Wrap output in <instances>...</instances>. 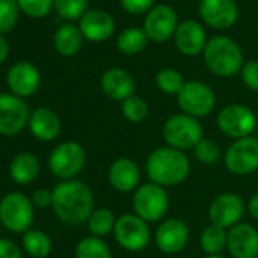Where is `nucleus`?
Wrapping results in <instances>:
<instances>
[{"instance_id": "nucleus-1", "label": "nucleus", "mask_w": 258, "mask_h": 258, "mask_svg": "<svg viewBox=\"0 0 258 258\" xmlns=\"http://www.w3.org/2000/svg\"><path fill=\"white\" fill-rule=\"evenodd\" d=\"M52 193V208L62 223L79 226L88 222L94 211V195L85 182L76 179L61 181Z\"/></svg>"}, {"instance_id": "nucleus-2", "label": "nucleus", "mask_w": 258, "mask_h": 258, "mask_svg": "<svg viewBox=\"0 0 258 258\" xmlns=\"http://www.w3.org/2000/svg\"><path fill=\"white\" fill-rule=\"evenodd\" d=\"M146 173L149 182L167 187H176L182 184L191 170L190 160L182 151L163 146L152 151L146 160Z\"/></svg>"}, {"instance_id": "nucleus-3", "label": "nucleus", "mask_w": 258, "mask_h": 258, "mask_svg": "<svg viewBox=\"0 0 258 258\" xmlns=\"http://www.w3.org/2000/svg\"><path fill=\"white\" fill-rule=\"evenodd\" d=\"M207 67L217 76L229 78L241 72L243 53L238 44L228 37L211 38L204 50Z\"/></svg>"}, {"instance_id": "nucleus-4", "label": "nucleus", "mask_w": 258, "mask_h": 258, "mask_svg": "<svg viewBox=\"0 0 258 258\" xmlns=\"http://www.w3.org/2000/svg\"><path fill=\"white\" fill-rule=\"evenodd\" d=\"M163 139L169 148L182 152L190 151L204 139V127L199 123V118L179 112L164 121Z\"/></svg>"}, {"instance_id": "nucleus-5", "label": "nucleus", "mask_w": 258, "mask_h": 258, "mask_svg": "<svg viewBox=\"0 0 258 258\" xmlns=\"http://www.w3.org/2000/svg\"><path fill=\"white\" fill-rule=\"evenodd\" d=\"M170 198L164 187L154 182L142 184L133 195V210L134 214L148 223H155L169 211Z\"/></svg>"}, {"instance_id": "nucleus-6", "label": "nucleus", "mask_w": 258, "mask_h": 258, "mask_svg": "<svg viewBox=\"0 0 258 258\" xmlns=\"http://www.w3.org/2000/svg\"><path fill=\"white\" fill-rule=\"evenodd\" d=\"M216 123L225 137L240 140L252 136L256 127V115L246 105L231 103L219 111Z\"/></svg>"}, {"instance_id": "nucleus-7", "label": "nucleus", "mask_w": 258, "mask_h": 258, "mask_svg": "<svg viewBox=\"0 0 258 258\" xmlns=\"http://www.w3.org/2000/svg\"><path fill=\"white\" fill-rule=\"evenodd\" d=\"M34 222L32 201L23 193L13 191L0 201V223L13 232L29 231Z\"/></svg>"}, {"instance_id": "nucleus-8", "label": "nucleus", "mask_w": 258, "mask_h": 258, "mask_svg": "<svg viewBox=\"0 0 258 258\" xmlns=\"http://www.w3.org/2000/svg\"><path fill=\"white\" fill-rule=\"evenodd\" d=\"M114 238L120 247L127 252H140L151 241V229L148 222L136 214H121L114 226Z\"/></svg>"}, {"instance_id": "nucleus-9", "label": "nucleus", "mask_w": 258, "mask_h": 258, "mask_svg": "<svg viewBox=\"0 0 258 258\" xmlns=\"http://www.w3.org/2000/svg\"><path fill=\"white\" fill-rule=\"evenodd\" d=\"M181 111L195 118L207 117L216 106V94L210 85L201 81H188L176 96Z\"/></svg>"}, {"instance_id": "nucleus-10", "label": "nucleus", "mask_w": 258, "mask_h": 258, "mask_svg": "<svg viewBox=\"0 0 258 258\" xmlns=\"http://www.w3.org/2000/svg\"><path fill=\"white\" fill-rule=\"evenodd\" d=\"M85 161L87 154L79 143L64 142L52 151L49 157V169L56 178L70 181L82 172Z\"/></svg>"}, {"instance_id": "nucleus-11", "label": "nucleus", "mask_w": 258, "mask_h": 258, "mask_svg": "<svg viewBox=\"0 0 258 258\" xmlns=\"http://www.w3.org/2000/svg\"><path fill=\"white\" fill-rule=\"evenodd\" d=\"M225 167L237 176L252 175L258 170V139L250 136L234 140L225 152Z\"/></svg>"}, {"instance_id": "nucleus-12", "label": "nucleus", "mask_w": 258, "mask_h": 258, "mask_svg": "<svg viewBox=\"0 0 258 258\" xmlns=\"http://www.w3.org/2000/svg\"><path fill=\"white\" fill-rule=\"evenodd\" d=\"M29 108L16 94H0V134L16 136L29 123Z\"/></svg>"}, {"instance_id": "nucleus-13", "label": "nucleus", "mask_w": 258, "mask_h": 258, "mask_svg": "<svg viewBox=\"0 0 258 258\" xmlns=\"http://www.w3.org/2000/svg\"><path fill=\"white\" fill-rule=\"evenodd\" d=\"M244 214V202L235 193H222L213 199L208 208V217L213 225L231 229L238 225Z\"/></svg>"}, {"instance_id": "nucleus-14", "label": "nucleus", "mask_w": 258, "mask_h": 258, "mask_svg": "<svg viewBox=\"0 0 258 258\" xmlns=\"http://www.w3.org/2000/svg\"><path fill=\"white\" fill-rule=\"evenodd\" d=\"M190 240V229L188 225L178 219L170 217L160 223L155 232V244L163 253H179L185 249Z\"/></svg>"}, {"instance_id": "nucleus-15", "label": "nucleus", "mask_w": 258, "mask_h": 258, "mask_svg": "<svg viewBox=\"0 0 258 258\" xmlns=\"http://www.w3.org/2000/svg\"><path fill=\"white\" fill-rule=\"evenodd\" d=\"M178 29V17L173 8L167 5H158L148 13L145 20V34L155 43H164L175 35Z\"/></svg>"}, {"instance_id": "nucleus-16", "label": "nucleus", "mask_w": 258, "mask_h": 258, "mask_svg": "<svg viewBox=\"0 0 258 258\" xmlns=\"http://www.w3.org/2000/svg\"><path fill=\"white\" fill-rule=\"evenodd\" d=\"M142 172L139 164L127 158H115L108 169V182L118 193H134L142 184Z\"/></svg>"}, {"instance_id": "nucleus-17", "label": "nucleus", "mask_w": 258, "mask_h": 258, "mask_svg": "<svg viewBox=\"0 0 258 258\" xmlns=\"http://www.w3.org/2000/svg\"><path fill=\"white\" fill-rule=\"evenodd\" d=\"M226 249L232 258H258V231L240 222L228 229Z\"/></svg>"}, {"instance_id": "nucleus-18", "label": "nucleus", "mask_w": 258, "mask_h": 258, "mask_svg": "<svg viewBox=\"0 0 258 258\" xmlns=\"http://www.w3.org/2000/svg\"><path fill=\"white\" fill-rule=\"evenodd\" d=\"M199 13L202 20L216 29L232 26L238 17V10L234 0H202Z\"/></svg>"}, {"instance_id": "nucleus-19", "label": "nucleus", "mask_w": 258, "mask_h": 258, "mask_svg": "<svg viewBox=\"0 0 258 258\" xmlns=\"http://www.w3.org/2000/svg\"><path fill=\"white\" fill-rule=\"evenodd\" d=\"M7 82L16 96L28 97V96H32L38 90L41 78L35 66H32L31 62L22 61V62L14 64L10 69Z\"/></svg>"}, {"instance_id": "nucleus-20", "label": "nucleus", "mask_w": 258, "mask_h": 258, "mask_svg": "<svg viewBox=\"0 0 258 258\" xmlns=\"http://www.w3.org/2000/svg\"><path fill=\"white\" fill-rule=\"evenodd\" d=\"M100 87L109 99L123 102L127 97L134 96L136 79L131 73H127L123 69H111L102 75Z\"/></svg>"}, {"instance_id": "nucleus-21", "label": "nucleus", "mask_w": 258, "mask_h": 258, "mask_svg": "<svg viewBox=\"0 0 258 258\" xmlns=\"http://www.w3.org/2000/svg\"><path fill=\"white\" fill-rule=\"evenodd\" d=\"M173 37L178 50L187 56H195L205 50V31L196 20H185L178 25V29Z\"/></svg>"}, {"instance_id": "nucleus-22", "label": "nucleus", "mask_w": 258, "mask_h": 258, "mask_svg": "<svg viewBox=\"0 0 258 258\" xmlns=\"http://www.w3.org/2000/svg\"><path fill=\"white\" fill-rule=\"evenodd\" d=\"M81 32L90 41H105L108 40L115 29L114 19L100 10L87 11L81 19Z\"/></svg>"}, {"instance_id": "nucleus-23", "label": "nucleus", "mask_w": 258, "mask_h": 258, "mask_svg": "<svg viewBox=\"0 0 258 258\" xmlns=\"http://www.w3.org/2000/svg\"><path fill=\"white\" fill-rule=\"evenodd\" d=\"M29 127L35 139L41 142H52L61 133V118L50 108L40 106L32 111L29 117Z\"/></svg>"}, {"instance_id": "nucleus-24", "label": "nucleus", "mask_w": 258, "mask_h": 258, "mask_svg": "<svg viewBox=\"0 0 258 258\" xmlns=\"http://www.w3.org/2000/svg\"><path fill=\"white\" fill-rule=\"evenodd\" d=\"M40 173V161L34 154L23 152L14 157L10 164V175L20 185L31 184Z\"/></svg>"}, {"instance_id": "nucleus-25", "label": "nucleus", "mask_w": 258, "mask_h": 258, "mask_svg": "<svg viewBox=\"0 0 258 258\" xmlns=\"http://www.w3.org/2000/svg\"><path fill=\"white\" fill-rule=\"evenodd\" d=\"M82 46V32L75 25H62L55 34V47L64 56H73Z\"/></svg>"}, {"instance_id": "nucleus-26", "label": "nucleus", "mask_w": 258, "mask_h": 258, "mask_svg": "<svg viewBox=\"0 0 258 258\" xmlns=\"http://www.w3.org/2000/svg\"><path fill=\"white\" fill-rule=\"evenodd\" d=\"M226 243H228V229L213 223L202 231L199 238V244L207 255H220V252L226 249Z\"/></svg>"}, {"instance_id": "nucleus-27", "label": "nucleus", "mask_w": 258, "mask_h": 258, "mask_svg": "<svg viewBox=\"0 0 258 258\" xmlns=\"http://www.w3.org/2000/svg\"><path fill=\"white\" fill-rule=\"evenodd\" d=\"M23 247L32 258H46L52 250V240L43 231L29 229L23 234Z\"/></svg>"}, {"instance_id": "nucleus-28", "label": "nucleus", "mask_w": 258, "mask_h": 258, "mask_svg": "<svg viewBox=\"0 0 258 258\" xmlns=\"http://www.w3.org/2000/svg\"><path fill=\"white\" fill-rule=\"evenodd\" d=\"M148 35L143 29L129 28L123 31L117 38V49L124 55H137L145 50L148 44Z\"/></svg>"}, {"instance_id": "nucleus-29", "label": "nucleus", "mask_w": 258, "mask_h": 258, "mask_svg": "<svg viewBox=\"0 0 258 258\" xmlns=\"http://www.w3.org/2000/svg\"><path fill=\"white\" fill-rule=\"evenodd\" d=\"M117 217L114 216V213L108 208H96L88 222V231L91 232L93 237H99L103 238L106 235H109L111 232H114V226H115Z\"/></svg>"}, {"instance_id": "nucleus-30", "label": "nucleus", "mask_w": 258, "mask_h": 258, "mask_svg": "<svg viewBox=\"0 0 258 258\" xmlns=\"http://www.w3.org/2000/svg\"><path fill=\"white\" fill-rule=\"evenodd\" d=\"M75 258H112V252L103 238L90 235L76 244Z\"/></svg>"}, {"instance_id": "nucleus-31", "label": "nucleus", "mask_w": 258, "mask_h": 258, "mask_svg": "<svg viewBox=\"0 0 258 258\" xmlns=\"http://www.w3.org/2000/svg\"><path fill=\"white\" fill-rule=\"evenodd\" d=\"M120 109H121V115L131 123H142L149 114V106L146 100L136 94L123 100Z\"/></svg>"}, {"instance_id": "nucleus-32", "label": "nucleus", "mask_w": 258, "mask_h": 258, "mask_svg": "<svg viewBox=\"0 0 258 258\" xmlns=\"http://www.w3.org/2000/svg\"><path fill=\"white\" fill-rule=\"evenodd\" d=\"M155 82H157V87L164 94H170V96L172 94L178 96L185 84L182 75L175 69H163L161 72H158Z\"/></svg>"}, {"instance_id": "nucleus-33", "label": "nucleus", "mask_w": 258, "mask_h": 258, "mask_svg": "<svg viewBox=\"0 0 258 258\" xmlns=\"http://www.w3.org/2000/svg\"><path fill=\"white\" fill-rule=\"evenodd\" d=\"M195 152V157L196 160L201 163V164H205V166H213L216 164L220 157H222V151H220V146L217 142H214L213 139H202L196 148L193 149Z\"/></svg>"}, {"instance_id": "nucleus-34", "label": "nucleus", "mask_w": 258, "mask_h": 258, "mask_svg": "<svg viewBox=\"0 0 258 258\" xmlns=\"http://www.w3.org/2000/svg\"><path fill=\"white\" fill-rule=\"evenodd\" d=\"M53 5L62 19L73 20L84 16L88 7V0H53Z\"/></svg>"}, {"instance_id": "nucleus-35", "label": "nucleus", "mask_w": 258, "mask_h": 258, "mask_svg": "<svg viewBox=\"0 0 258 258\" xmlns=\"http://www.w3.org/2000/svg\"><path fill=\"white\" fill-rule=\"evenodd\" d=\"M17 0H0V32H8L17 22Z\"/></svg>"}, {"instance_id": "nucleus-36", "label": "nucleus", "mask_w": 258, "mask_h": 258, "mask_svg": "<svg viewBox=\"0 0 258 258\" xmlns=\"http://www.w3.org/2000/svg\"><path fill=\"white\" fill-rule=\"evenodd\" d=\"M17 4L31 17H44L49 14L53 0H17Z\"/></svg>"}, {"instance_id": "nucleus-37", "label": "nucleus", "mask_w": 258, "mask_h": 258, "mask_svg": "<svg viewBox=\"0 0 258 258\" xmlns=\"http://www.w3.org/2000/svg\"><path fill=\"white\" fill-rule=\"evenodd\" d=\"M241 79L249 90L258 91V61H249L243 64Z\"/></svg>"}, {"instance_id": "nucleus-38", "label": "nucleus", "mask_w": 258, "mask_h": 258, "mask_svg": "<svg viewBox=\"0 0 258 258\" xmlns=\"http://www.w3.org/2000/svg\"><path fill=\"white\" fill-rule=\"evenodd\" d=\"M121 7L131 14H143L152 10L155 0H120Z\"/></svg>"}, {"instance_id": "nucleus-39", "label": "nucleus", "mask_w": 258, "mask_h": 258, "mask_svg": "<svg viewBox=\"0 0 258 258\" xmlns=\"http://www.w3.org/2000/svg\"><path fill=\"white\" fill-rule=\"evenodd\" d=\"M31 201H32V205L34 207L44 210V208L52 207V204H53V193L49 191V190H46V188H38V190H35L32 193Z\"/></svg>"}, {"instance_id": "nucleus-40", "label": "nucleus", "mask_w": 258, "mask_h": 258, "mask_svg": "<svg viewBox=\"0 0 258 258\" xmlns=\"http://www.w3.org/2000/svg\"><path fill=\"white\" fill-rule=\"evenodd\" d=\"M0 258H22V252L14 241L0 238Z\"/></svg>"}, {"instance_id": "nucleus-41", "label": "nucleus", "mask_w": 258, "mask_h": 258, "mask_svg": "<svg viewBox=\"0 0 258 258\" xmlns=\"http://www.w3.org/2000/svg\"><path fill=\"white\" fill-rule=\"evenodd\" d=\"M247 211H249V214L255 220H258V191L255 195H252V198L249 199V202H247Z\"/></svg>"}, {"instance_id": "nucleus-42", "label": "nucleus", "mask_w": 258, "mask_h": 258, "mask_svg": "<svg viewBox=\"0 0 258 258\" xmlns=\"http://www.w3.org/2000/svg\"><path fill=\"white\" fill-rule=\"evenodd\" d=\"M8 53H10L8 41L5 40V37L2 34H0V64H2L8 58Z\"/></svg>"}, {"instance_id": "nucleus-43", "label": "nucleus", "mask_w": 258, "mask_h": 258, "mask_svg": "<svg viewBox=\"0 0 258 258\" xmlns=\"http://www.w3.org/2000/svg\"><path fill=\"white\" fill-rule=\"evenodd\" d=\"M205 258H226V256H222V255H207Z\"/></svg>"}]
</instances>
